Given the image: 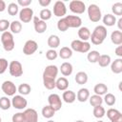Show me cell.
I'll use <instances>...</instances> for the list:
<instances>
[{
    "label": "cell",
    "mask_w": 122,
    "mask_h": 122,
    "mask_svg": "<svg viewBox=\"0 0 122 122\" xmlns=\"http://www.w3.org/2000/svg\"><path fill=\"white\" fill-rule=\"evenodd\" d=\"M32 2V0H18L17 1V5L21 6L23 8H28L29 5H30Z\"/></svg>",
    "instance_id": "obj_47"
},
{
    "label": "cell",
    "mask_w": 122,
    "mask_h": 122,
    "mask_svg": "<svg viewBox=\"0 0 122 122\" xmlns=\"http://www.w3.org/2000/svg\"><path fill=\"white\" fill-rule=\"evenodd\" d=\"M57 29L60 31H66L69 29V26H68V24L66 22L65 17H62L61 19L58 20V22H57Z\"/></svg>",
    "instance_id": "obj_42"
},
{
    "label": "cell",
    "mask_w": 122,
    "mask_h": 122,
    "mask_svg": "<svg viewBox=\"0 0 122 122\" xmlns=\"http://www.w3.org/2000/svg\"><path fill=\"white\" fill-rule=\"evenodd\" d=\"M96 122H103L102 120H98V121H96Z\"/></svg>",
    "instance_id": "obj_54"
},
{
    "label": "cell",
    "mask_w": 122,
    "mask_h": 122,
    "mask_svg": "<svg viewBox=\"0 0 122 122\" xmlns=\"http://www.w3.org/2000/svg\"><path fill=\"white\" fill-rule=\"evenodd\" d=\"M39 18L43 21H47V20H50L51 18V10L49 9H43L41 10L40 13H39Z\"/></svg>",
    "instance_id": "obj_40"
},
{
    "label": "cell",
    "mask_w": 122,
    "mask_h": 122,
    "mask_svg": "<svg viewBox=\"0 0 122 122\" xmlns=\"http://www.w3.org/2000/svg\"><path fill=\"white\" fill-rule=\"evenodd\" d=\"M111 61H112V59H111L110 55H108V54H100L97 63H98V65L100 67L105 68V67H108L111 64Z\"/></svg>",
    "instance_id": "obj_30"
},
{
    "label": "cell",
    "mask_w": 122,
    "mask_h": 122,
    "mask_svg": "<svg viewBox=\"0 0 122 122\" xmlns=\"http://www.w3.org/2000/svg\"><path fill=\"white\" fill-rule=\"evenodd\" d=\"M38 49V44L34 40H28L26 41L24 47H23V53L25 55H31L33 54Z\"/></svg>",
    "instance_id": "obj_12"
},
{
    "label": "cell",
    "mask_w": 122,
    "mask_h": 122,
    "mask_svg": "<svg viewBox=\"0 0 122 122\" xmlns=\"http://www.w3.org/2000/svg\"><path fill=\"white\" fill-rule=\"evenodd\" d=\"M58 55L62 58V59H69L72 56V51L71 48L69 47H62L59 51Z\"/></svg>",
    "instance_id": "obj_29"
},
{
    "label": "cell",
    "mask_w": 122,
    "mask_h": 122,
    "mask_svg": "<svg viewBox=\"0 0 122 122\" xmlns=\"http://www.w3.org/2000/svg\"><path fill=\"white\" fill-rule=\"evenodd\" d=\"M71 51H74L77 52L87 53L91 51V44L88 41H81L79 39H75L71 41Z\"/></svg>",
    "instance_id": "obj_4"
},
{
    "label": "cell",
    "mask_w": 122,
    "mask_h": 122,
    "mask_svg": "<svg viewBox=\"0 0 122 122\" xmlns=\"http://www.w3.org/2000/svg\"><path fill=\"white\" fill-rule=\"evenodd\" d=\"M111 41L117 46L122 44V32L120 30H113L111 34Z\"/></svg>",
    "instance_id": "obj_25"
},
{
    "label": "cell",
    "mask_w": 122,
    "mask_h": 122,
    "mask_svg": "<svg viewBox=\"0 0 122 122\" xmlns=\"http://www.w3.org/2000/svg\"><path fill=\"white\" fill-rule=\"evenodd\" d=\"M9 71L11 76L19 77L23 74V66L17 60H12L9 64Z\"/></svg>",
    "instance_id": "obj_6"
},
{
    "label": "cell",
    "mask_w": 122,
    "mask_h": 122,
    "mask_svg": "<svg viewBox=\"0 0 122 122\" xmlns=\"http://www.w3.org/2000/svg\"><path fill=\"white\" fill-rule=\"evenodd\" d=\"M99 56H100L99 51H90L88 52L87 59L91 63H97V61L99 59Z\"/></svg>",
    "instance_id": "obj_35"
},
{
    "label": "cell",
    "mask_w": 122,
    "mask_h": 122,
    "mask_svg": "<svg viewBox=\"0 0 122 122\" xmlns=\"http://www.w3.org/2000/svg\"><path fill=\"white\" fill-rule=\"evenodd\" d=\"M23 113L25 122H38V113L34 109H26Z\"/></svg>",
    "instance_id": "obj_15"
},
{
    "label": "cell",
    "mask_w": 122,
    "mask_h": 122,
    "mask_svg": "<svg viewBox=\"0 0 122 122\" xmlns=\"http://www.w3.org/2000/svg\"><path fill=\"white\" fill-rule=\"evenodd\" d=\"M116 22H117L118 29H119V30L121 31V30H122V18H119V19H118V21H116Z\"/></svg>",
    "instance_id": "obj_51"
},
{
    "label": "cell",
    "mask_w": 122,
    "mask_h": 122,
    "mask_svg": "<svg viewBox=\"0 0 122 122\" xmlns=\"http://www.w3.org/2000/svg\"><path fill=\"white\" fill-rule=\"evenodd\" d=\"M10 101H11V106L17 110H24V109H26V107L28 105L27 99L23 95H20V94L13 95L12 99Z\"/></svg>",
    "instance_id": "obj_9"
},
{
    "label": "cell",
    "mask_w": 122,
    "mask_h": 122,
    "mask_svg": "<svg viewBox=\"0 0 122 122\" xmlns=\"http://www.w3.org/2000/svg\"><path fill=\"white\" fill-rule=\"evenodd\" d=\"M58 56V53L55 50H52V49H50L49 51H46V58L48 60H55Z\"/></svg>",
    "instance_id": "obj_43"
},
{
    "label": "cell",
    "mask_w": 122,
    "mask_h": 122,
    "mask_svg": "<svg viewBox=\"0 0 122 122\" xmlns=\"http://www.w3.org/2000/svg\"><path fill=\"white\" fill-rule=\"evenodd\" d=\"M10 21L7 19H0V31L3 33L10 28Z\"/></svg>",
    "instance_id": "obj_44"
},
{
    "label": "cell",
    "mask_w": 122,
    "mask_h": 122,
    "mask_svg": "<svg viewBox=\"0 0 122 122\" xmlns=\"http://www.w3.org/2000/svg\"><path fill=\"white\" fill-rule=\"evenodd\" d=\"M67 13V8L63 1H56L53 5V14L57 17H64Z\"/></svg>",
    "instance_id": "obj_13"
},
{
    "label": "cell",
    "mask_w": 122,
    "mask_h": 122,
    "mask_svg": "<svg viewBox=\"0 0 122 122\" xmlns=\"http://www.w3.org/2000/svg\"><path fill=\"white\" fill-rule=\"evenodd\" d=\"M59 69L55 65H49L43 71V84L48 90H53L55 88V79L57 77Z\"/></svg>",
    "instance_id": "obj_1"
},
{
    "label": "cell",
    "mask_w": 122,
    "mask_h": 122,
    "mask_svg": "<svg viewBox=\"0 0 122 122\" xmlns=\"http://www.w3.org/2000/svg\"><path fill=\"white\" fill-rule=\"evenodd\" d=\"M74 80L78 85H84L88 82V74L85 71H78L75 74Z\"/></svg>",
    "instance_id": "obj_27"
},
{
    "label": "cell",
    "mask_w": 122,
    "mask_h": 122,
    "mask_svg": "<svg viewBox=\"0 0 122 122\" xmlns=\"http://www.w3.org/2000/svg\"><path fill=\"white\" fill-rule=\"evenodd\" d=\"M103 101L108 105V106H113L116 102V98L115 96L112 94V93H110V92H107L103 98Z\"/></svg>",
    "instance_id": "obj_39"
},
{
    "label": "cell",
    "mask_w": 122,
    "mask_h": 122,
    "mask_svg": "<svg viewBox=\"0 0 122 122\" xmlns=\"http://www.w3.org/2000/svg\"><path fill=\"white\" fill-rule=\"evenodd\" d=\"M69 9L71 12L76 14H82L86 10V5L83 1L80 0H72L69 4Z\"/></svg>",
    "instance_id": "obj_7"
},
{
    "label": "cell",
    "mask_w": 122,
    "mask_h": 122,
    "mask_svg": "<svg viewBox=\"0 0 122 122\" xmlns=\"http://www.w3.org/2000/svg\"><path fill=\"white\" fill-rule=\"evenodd\" d=\"M33 20V27H34V30L37 32V33H43L46 31L48 26H47V23L43 20H41L39 17L37 16H33L32 18Z\"/></svg>",
    "instance_id": "obj_14"
},
{
    "label": "cell",
    "mask_w": 122,
    "mask_h": 122,
    "mask_svg": "<svg viewBox=\"0 0 122 122\" xmlns=\"http://www.w3.org/2000/svg\"><path fill=\"white\" fill-rule=\"evenodd\" d=\"M93 92L95 94L97 95H105L108 92V87L104 84V83H98L94 86L93 88Z\"/></svg>",
    "instance_id": "obj_28"
},
{
    "label": "cell",
    "mask_w": 122,
    "mask_h": 122,
    "mask_svg": "<svg viewBox=\"0 0 122 122\" xmlns=\"http://www.w3.org/2000/svg\"><path fill=\"white\" fill-rule=\"evenodd\" d=\"M9 68V63L6 58H0V74H3Z\"/></svg>",
    "instance_id": "obj_45"
},
{
    "label": "cell",
    "mask_w": 122,
    "mask_h": 122,
    "mask_svg": "<svg viewBox=\"0 0 122 122\" xmlns=\"http://www.w3.org/2000/svg\"><path fill=\"white\" fill-rule=\"evenodd\" d=\"M51 3V0H38V4H39L41 7H43V8L48 7Z\"/></svg>",
    "instance_id": "obj_48"
},
{
    "label": "cell",
    "mask_w": 122,
    "mask_h": 122,
    "mask_svg": "<svg viewBox=\"0 0 122 122\" xmlns=\"http://www.w3.org/2000/svg\"><path fill=\"white\" fill-rule=\"evenodd\" d=\"M17 92L20 93V95H28L31 92V87L27 83H22L17 88Z\"/></svg>",
    "instance_id": "obj_31"
},
{
    "label": "cell",
    "mask_w": 122,
    "mask_h": 122,
    "mask_svg": "<svg viewBox=\"0 0 122 122\" xmlns=\"http://www.w3.org/2000/svg\"><path fill=\"white\" fill-rule=\"evenodd\" d=\"M112 13L115 15H118V16H121L122 15V3L120 2H117V3H114L112 6Z\"/></svg>",
    "instance_id": "obj_41"
},
{
    "label": "cell",
    "mask_w": 122,
    "mask_h": 122,
    "mask_svg": "<svg viewBox=\"0 0 122 122\" xmlns=\"http://www.w3.org/2000/svg\"><path fill=\"white\" fill-rule=\"evenodd\" d=\"M65 19L69 28H80L82 25V20L77 15H67Z\"/></svg>",
    "instance_id": "obj_16"
},
{
    "label": "cell",
    "mask_w": 122,
    "mask_h": 122,
    "mask_svg": "<svg viewBox=\"0 0 122 122\" xmlns=\"http://www.w3.org/2000/svg\"><path fill=\"white\" fill-rule=\"evenodd\" d=\"M11 106V101L9 99L8 96H2L0 97V109L7 111L10 108Z\"/></svg>",
    "instance_id": "obj_37"
},
{
    "label": "cell",
    "mask_w": 122,
    "mask_h": 122,
    "mask_svg": "<svg viewBox=\"0 0 122 122\" xmlns=\"http://www.w3.org/2000/svg\"><path fill=\"white\" fill-rule=\"evenodd\" d=\"M92 113H93V116L95 118H102L105 114H106V111L104 109V107L101 106H96V107H93V111H92Z\"/></svg>",
    "instance_id": "obj_36"
},
{
    "label": "cell",
    "mask_w": 122,
    "mask_h": 122,
    "mask_svg": "<svg viewBox=\"0 0 122 122\" xmlns=\"http://www.w3.org/2000/svg\"><path fill=\"white\" fill-rule=\"evenodd\" d=\"M69 87V80L62 76L55 80V88H57L59 91H66Z\"/></svg>",
    "instance_id": "obj_22"
},
{
    "label": "cell",
    "mask_w": 122,
    "mask_h": 122,
    "mask_svg": "<svg viewBox=\"0 0 122 122\" xmlns=\"http://www.w3.org/2000/svg\"><path fill=\"white\" fill-rule=\"evenodd\" d=\"M61 73L65 76H70L71 73H72V71H73V68H72V65L70 63V62H64L61 64L60 68H59Z\"/></svg>",
    "instance_id": "obj_20"
},
{
    "label": "cell",
    "mask_w": 122,
    "mask_h": 122,
    "mask_svg": "<svg viewBox=\"0 0 122 122\" xmlns=\"http://www.w3.org/2000/svg\"><path fill=\"white\" fill-rule=\"evenodd\" d=\"M62 99L64 100V102L71 104V103H73L76 100V94L72 91L66 90V91H64V92L62 94Z\"/></svg>",
    "instance_id": "obj_18"
},
{
    "label": "cell",
    "mask_w": 122,
    "mask_h": 122,
    "mask_svg": "<svg viewBox=\"0 0 122 122\" xmlns=\"http://www.w3.org/2000/svg\"><path fill=\"white\" fill-rule=\"evenodd\" d=\"M107 116L111 122H122V113L116 109H109L107 111Z\"/></svg>",
    "instance_id": "obj_17"
},
{
    "label": "cell",
    "mask_w": 122,
    "mask_h": 122,
    "mask_svg": "<svg viewBox=\"0 0 122 122\" xmlns=\"http://www.w3.org/2000/svg\"><path fill=\"white\" fill-rule=\"evenodd\" d=\"M48 122H54V121H53V120H49Z\"/></svg>",
    "instance_id": "obj_53"
},
{
    "label": "cell",
    "mask_w": 122,
    "mask_h": 122,
    "mask_svg": "<svg viewBox=\"0 0 122 122\" xmlns=\"http://www.w3.org/2000/svg\"><path fill=\"white\" fill-rule=\"evenodd\" d=\"M107 34H108V31H107L106 27L99 25L94 28L93 31L91 33L90 39L92 40V43L93 45H101L106 39Z\"/></svg>",
    "instance_id": "obj_2"
},
{
    "label": "cell",
    "mask_w": 122,
    "mask_h": 122,
    "mask_svg": "<svg viewBox=\"0 0 122 122\" xmlns=\"http://www.w3.org/2000/svg\"><path fill=\"white\" fill-rule=\"evenodd\" d=\"M11 121L12 122H25V118H24V113L23 112H16L12 115L11 117Z\"/></svg>",
    "instance_id": "obj_46"
},
{
    "label": "cell",
    "mask_w": 122,
    "mask_h": 122,
    "mask_svg": "<svg viewBox=\"0 0 122 122\" xmlns=\"http://www.w3.org/2000/svg\"><path fill=\"white\" fill-rule=\"evenodd\" d=\"M1 89H2V92L7 96H13V95H15V93L17 92V88H16L15 84L10 80L4 81L1 85Z\"/></svg>",
    "instance_id": "obj_8"
},
{
    "label": "cell",
    "mask_w": 122,
    "mask_h": 122,
    "mask_svg": "<svg viewBox=\"0 0 122 122\" xmlns=\"http://www.w3.org/2000/svg\"><path fill=\"white\" fill-rule=\"evenodd\" d=\"M111 70L113 73L119 74L122 72V58H116L111 64Z\"/></svg>",
    "instance_id": "obj_19"
},
{
    "label": "cell",
    "mask_w": 122,
    "mask_h": 122,
    "mask_svg": "<svg viewBox=\"0 0 122 122\" xmlns=\"http://www.w3.org/2000/svg\"><path fill=\"white\" fill-rule=\"evenodd\" d=\"M59 45H60V38H59L57 35L51 34V35L49 36V38H48V46H49L51 49L54 50V49H56Z\"/></svg>",
    "instance_id": "obj_26"
},
{
    "label": "cell",
    "mask_w": 122,
    "mask_h": 122,
    "mask_svg": "<svg viewBox=\"0 0 122 122\" xmlns=\"http://www.w3.org/2000/svg\"><path fill=\"white\" fill-rule=\"evenodd\" d=\"M1 42L3 45V48L6 51H11L14 47H15V43H14V39H13V35L10 31H5L2 33L1 35Z\"/></svg>",
    "instance_id": "obj_3"
},
{
    "label": "cell",
    "mask_w": 122,
    "mask_h": 122,
    "mask_svg": "<svg viewBox=\"0 0 122 122\" xmlns=\"http://www.w3.org/2000/svg\"><path fill=\"white\" fill-rule=\"evenodd\" d=\"M89 101H90V104L92 106V107H96V106H101L102 103H103V98L100 96V95H97V94H93L92 96L89 97Z\"/></svg>",
    "instance_id": "obj_34"
},
{
    "label": "cell",
    "mask_w": 122,
    "mask_h": 122,
    "mask_svg": "<svg viewBox=\"0 0 122 122\" xmlns=\"http://www.w3.org/2000/svg\"><path fill=\"white\" fill-rule=\"evenodd\" d=\"M10 30L11 33H15V34L19 33L22 30V24H21V22L18 21V20L12 21L10 24Z\"/></svg>",
    "instance_id": "obj_32"
},
{
    "label": "cell",
    "mask_w": 122,
    "mask_h": 122,
    "mask_svg": "<svg viewBox=\"0 0 122 122\" xmlns=\"http://www.w3.org/2000/svg\"><path fill=\"white\" fill-rule=\"evenodd\" d=\"M48 102H49V105L55 111H59L62 107V100H61V97L56 94V93H51L49 95L48 97Z\"/></svg>",
    "instance_id": "obj_10"
},
{
    "label": "cell",
    "mask_w": 122,
    "mask_h": 122,
    "mask_svg": "<svg viewBox=\"0 0 122 122\" xmlns=\"http://www.w3.org/2000/svg\"><path fill=\"white\" fill-rule=\"evenodd\" d=\"M54 114H55V111L50 105H47V106L43 107V109H42V115H43V117L50 119V118L53 117Z\"/></svg>",
    "instance_id": "obj_33"
},
{
    "label": "cell",
    "mask_w": 122,
    "mask_h": 122,
    "mask_svg": "<svg viewBox=\"0 0 122 122\" xmlns=\"http://www.w3.org/2000/svg\"><path fill=\"white\" fill-rule=\"evenodd\" d=\"M33 10L30 8H23L19 10V20L23 23H29L33 18Z\"/></svg>",
    "instance_id": "obj_11"
},
{
    "label": "cell",
    "mask_w": 122,
    "mask_h": 122,
    "mask_svg": "<svg viewBox=\"0 0 122 122\" xmlns=\"http://www.w3.org/2000/svg\"><path fill=\"white\" fill-rule=\"evenodd\" d=\"M77 34L80 38L79 40L81 41H88L91 37V31L87 27H80L77 31Z\"/></svg>",
    "instance_id": "obj_21"
},
{
    "label": "cell",
    "mask_w": 122,
    "mask_h": 122,
    "mask_svg": "<svg viewBox=\"0 0 122 122\" xmlns=\"http://www.w3.org/2000/svg\"><path fill=\"white\" fill-rule=\"evenodd\" d=\"M102 21H103V23H104L105 26L112 27V26H114V24H116V17L113 14L107 13V14H105L103 16Z\"/></svg>",
    "instance_id": "obj_24"
},
{
    "label": "cell",
    "mask_w": 122,
    "mask_h": 122,
    "mask_svg": "<svg viewBox=\"0 0 122 122\" xmlns=\"http://www.w3.org/2000/svg\"><path fill=\"white\" fill-rule=\"evenodd\" d=\"M88 16L89 19L92 22H99L102 18V13H101V10L100 8L96 5V4H91L88 7Z\"/></svg>",
    "instance_id": "obj_5"
},
{
    "label": "cell",
    "mask_w": 122,
    "mask_h": 122,
    "mask_svg": "<svg viewBox=\"0 0 122 122\" xmlns=\"http://www.w3.org/2000/svg\"><path fill=\"white\" fill-rule=\"evenodd\" d=\"M8 13L10 16H14L17 13H19V6L17 5V3H10L8 5Z\"/></svg>",
    "instance_id": "obj_38"
},
{
    "label": "cell",
    "mask_w": 122,
    "mask_h": 122,
    "mask_svg": "<svg viewBox=\"0 0 122 122\" xmlns=\"http://www.w3.org/2000/svg\"><path fill=\"white\" fill-rule=\"evenodd\" d=\"M114 52H115V54L119 57V58H121L122 57V46L120 45V46H117L116 48H115V50H114Z\"/></svg>",
    "instance_id": "obj_49"
},
{
    "label": "cell",
    "mask_w": 122,
    "mask_h": 122,
    "mask_svg": "<svg viewBox=\"0 0 122 122\" xmlns=\"http://www.w3.org/2000/svg\"><path fill=\"white\" fill-rule=\"evenodd\" d=\"M90 97V92L87 88H81L76 94V98L79 102H86Z\"/></svg>",
    "instance_id": "obj_23"
},
{
    "label": "cell",
    "mask_w": 122,
    "mask_h": 122,
    "mask_svg": "<svg viewBox=\"0 0 122 122\" xmlns=\"http://www.w3.org/2000/svg\"><path fill=\"white\" fill-rule=\"evenodd\" d=\"M75 122H84V121H83V120H76Z\"/></svg>",
    "instance_id": "obj_52"
},
{
    "label": "cell",
    "mask_w": 122,
    "mask_h": 122,
    "mask_svg": "<svg viewBox=\"0 0 122 122\" xmlns=\"http://www.w3.org/2000/svg\"><path fill=\"white\" fill-rule=\"evenodd\" d=\"M6 9H7V6H6L5 1L4 0H0V12L4 11Z\"/></svg>",
    "instance_id": "obj_50"
},
{
    "label": "cell",
    "mask_w": 122,
    "mask_h": 122,
    "mask_svg": "<svg viewBox=\"0 0 122 122\" xmlns=\"http://www.w3.org/2000/svg\"><path fill=\"white\" fill-rule=\"evenodd\" d=\"M0 122H1V117H0Z\"/></svg>",
    "instance_id": "obj_55"
}]
</instances>
